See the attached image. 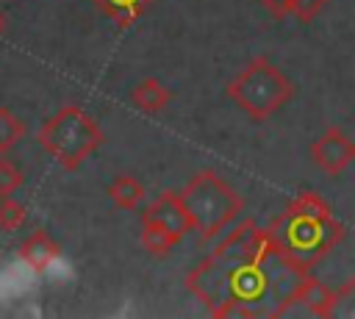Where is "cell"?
<instances>
[{"mask_svg": "<svg viewBox=\"0 0 355 319\" xmlns=\"http://www.w3.org/2000/svg\"><path fill=\"white\" fill-rule=\"evenodd\" d=\"M36 141L61 169L72 172L105 144V133L86 108L69 103L42 122Z\"/></svg>", "mask_w": 355, "mask_h": 319, "instance_id": "3957f363", "label": "cell"}, {"mask_svg": "<svg viewBox=\"0 0 355 319\" xmlns=\"http://www.w3.org/2000/svg\"><path fill=\"white\" fill-rule=\"evenodd\" d=\"M108 197L119 211H136L144 200V183L133 175H116L108 183Z\"/></svg>", "mask_w": 355, "mask_h": 319, "instance_id": "7c38bea8", "label": "cell"}, {"mask_svg": "<svg viewBox=\"0 0 355 319\" xmlns=\"http://www.w3.org/2000/svg\"><path fill=\"white\" fill-rule=\"evenodd\" d=\"M22 183H25V172L19 169V164L0 155V197H8L14 191H19Z\"/></svg>", "mask_w": 355, "mask_h": 319, "instance_id": "2e32d148", "label": "cell"}, {"mask_svg": "<svg viewBox=\"0 0 355 319\" xmlns=\"http://www.w3.org/2000/svg\"><path fill=\"white\" fill-rule=\"evenodd\" d=\"M266 227L275 233L280 247L308 269L319 264L347 233L330 202L316 191H300Z\"/></svg>", "mask_w": 355, "mask_h": 319, "instance_id": "7a4b0ae2", "label": "cell"}, {"mask_svg": "<svg viewBox=\"0 0 355 319\" xmlns=\"http://www.w3.org/2000/svg\"><path fill=\"white\" fill-rule=\"evenodd\" d=\"M180 194L194 216V233H200L202 244L227 230L244 211L241 194L214 169H200Z\"/></svg>", "mask_w": 355, "mask_h": 319, "instance_id": "5b68a950", "label": "cell"}, {"mask_svg": "<svg viewBox=\"0 0 355 319\" xmlns=\"http://www.w3.org/2000/svg\"><path fill=\"white\" fill-rule=\"evenodd\" d=\"M0 31H3V14H0Z\"/></svg>", "mask_w": 355, "mask_h": 319, "instance_id": "d6986e66", "label": "cell"}, {"mask_svg": "<svg viewBox=\"0 0 355 319\" xmlns=\"http://www.w3.org/2000/svg\"><path fill=\"white\" fill-rule=\"evenodd\" d=\"M139 241H141V247H144L150 255L164 258V255H169V252L183 241V236H180L178 230H172L169 225H164V222L153 219V216H141Z\"/></svg>", "mask_w": 355, "mask_h": 319, "instance_id": "9c48e42d", "label": "cell"}, {"mask_svg": "<svg viewBox=\"0 0 355 319\" xmlns=\"http://www.w3.org/2000/svg\"><path fill=\"white\" fill-rule=\"evenodd\" d=\"M25 219H28V211H25V205L19 200H14V194L0 197V230L14 233V230H19L25 225Z\"/></svg>", "mask_w": 355, "mask_h": 319, "instance_id": "9a60e30c", "label": "cell"}, {"mask_svg": "<svg viewBox=\"0 0 355 319\" xmlns=\"http://www.w3.org/2000/svg\"><path fill=\"white\" fill-rule=\"evenodd\" d=\"M17 255H19V261H22L28 269L44 275V272L58 261V255H61V244L53 241L47 230H33V233L19 244Z\"/></svg>", "mask_w": 355, "mask_h": 319, "instance_id": "ba28073f", "label": "cell"}, {"mask_svg": "<svg viewBox=\"0 0 355 319\" xmlns=\"http://www.w3.org/2000/svg\"><path fill=\"white\" fill-rule=\"evenodd\" d=\"M128 100H130V105H133L136 111H141V114H158V111H164V108L169 105L172 92H169L158 78H144L141 83H136V86L130 89Z\"/></svg>", "mask_w": 355, "mask_h": 319, "instance_id": "30bf717a", "label": "cell"}, {"mask_svg": "<svg viewBox=\"0 0 355 319\" xmlns=\"http://www.w3.org/2000/svg\"><path fill=\"white\" fill-rule=\"evenodd\" d=\"M311 161L316 169H322L330 178H338L344 169H349V164L355 161V139L349 133H344L341 128H327L308 150Z\"/></svg>", "mask_w": 355, "mask_h": 319, "instance_id": "8992f818", "label": "cell"}, {"mask_svg": "<svg viewBox=\"0 0 355 319\" xmlns=\"http://www.w3.org/2000/svg\"><path fill=\"white\" fill-rule=\"evenodd\" d=\"M313 275L269 227L244 219L189 275L186 288L211 316H288L302 308Z\"/></svg>", "mask_w": 355, "mask_h": 319, "instance_id": "6da1fadb", "label": "cell"}, {"mask_svg": "<svg viewBox=\"0 0 355 319\" xmlns=\"http://www.w3.org/2000/svg\"><path fill=\"white\" fill-rule=\"evenodd\" d=\"M272 17H288V0H258Z\"/></svg>", "mask_w": 355, "mask_h": 319, "instance_id": "ac0fdd59", "label": "cell"}, {"mask_svg": "<svg viewBox=\"0 0 355 319\" xmlns=\"http://www.w3.org/2000/svg\"><path fill=\"white\" fill-rule=\"evenodd\" d=\"M100 14H105L116 28H130L155 0H92Z\"/></svg>", "mask_w": 355, "mask_h": 319, "instance_id": "8fae6325", "label": "cell"}, {"mask_svg": "<svg viewBox=\"0 0 355 319\" xmlns=\"http://www.w3.org/2000/svg\"><path fill=\"white\" fill-rule=\"evenodd\" d=\"M324 6H327V0H288V14L297 22H311L322 14Z\"/></svg>", "mask_w": 355, "mask_h": 319, "instance_id": "e0dca14e", "label": "cell"}, {"mask_svg": "<svg viewBox=\"0 0 355 319\" xmlns=\"http://www.w3.org/2000/svg\"><path fill=\"white\" fill-rule=\"evenodd\" d=\"M141 216H153V219L169 225L172 230H178L180 236L194 233V216H191L189 205L183 202V194H180V191H169V189L161 191V194L141 211Z\"/></svg>", "mask_w": 355, "mask_h": 319, "instance_id": "52a82bcc", "label": "cell"}, {"mask_svg": "<svg viewBox=\"0 0 355 319\" xmlns=\"http://www.w3.org/2000/svg\"><path fill=\"white\" fill-rule=\"evenodd\" d=\"M25 133H28L25 122H22L11 108L0 105V155L11 153V150L22 141V136H25Z\"/></svg>", "mask_w": 355, "mask_h": 319, "instance_id": "5bb4252c", "label": "cell"}, {"mask_svg": "<svg viewBox=\"0 0 355 319\" xmlns=\"http://www.w3.org/2000/svg\"><path fill=\"white\" fill-rule=\"evenodd\" d=\"M225 94L250 119L266 122L283 105H288V100L294 97V83L266 55H255L244 69H239L230 78V83L225 86Z\"/></svg>", "mask_w": 355, "mask_h": 319, "instance_id": "277c9868", "label": "cell"}, {"mask_svg": "<svg viewBox=\"0 0 355 319\" xmlns=\"http://www.w3.org/2000/svg\"><path fill=\"white\" fill-rule=\"evenodd\" d=\"M324 319H355V277L330 291Z\"/></svg>", "mask_w": 355, "mask_h": 319, "instance_id": "4fadbf2b", "label": "cell"}]
</instances>
